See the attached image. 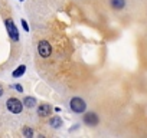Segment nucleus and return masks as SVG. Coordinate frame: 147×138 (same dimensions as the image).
<instances>
[{"instance_id":"7ed1b4c3","label":"nucleus","mask_w":147,"mask_h":138,"mask_svg":"<svg viewBox=\"0 0 147 138\" xmlns=\"http://www.w3.org/2000/svg\"><path fill=\"white\" fill-rule=\"evenodd\" d=\"M5 25H6V30H7L10 39L15 40V42H18V40H19V30H18L16 25L13 23V20H12V19H6V20H5Z\"/></svg>"},{"instance_id":"f8f14e48","label":"nucleus","mask_w":147,"mask_h":138,"mask_svg":"<svg viewBox=\"0 0 147 138\" xmlns=\"http://www.w3.org/2000/svg\"><path fill=\"white\" fill-rule=\"evenodd\" d=\"M22 27L25 29V32H29V25H28V22L25 19H22Z\"/></svg>"},{"instance_id":"423d86ee","label":"nucleus","mask_w":147,"mask_h":138,"mask_svg":"<svg viewBox=\"0 0 147 138\" xmlns=\"http://www.w3.org/2000/svg\"><path fill=\"white\" fill-rule=\"evenodd\" d=\"M36 112H38L39 117H49V115L52 114V107H51L49 104H40V105L38 107Z\"/></svg>"},{"instance_id":"9b49d317","label":"nucleus","mask_w":147,"mask_h":138,"mask_svg":"<svg viewBox=\"0 0 147 138\" xmlns=\"http://www.w3.org/2000/svg\"><path fill=\"white\" fill-rule=\"evenodd\" d=\"M22 134H23L25 137H28V138H32V137H33V129L29 128V127H25V128L22 129Z\"/></svg>"},{"instance_id":"1a4fd4ad","label":"nucleus","mask_w":147,"mask_h":138,"mask_svg":"<svg viewBox=\"0 0 147 138\" xmlns=\"http://www.w3.org/2000/svg\"><path fill=\"white\" fill-rule=\"evenodd\" d=\"M25 72H26V65H20V66H18L15 71L12 72V76L13 78H20V76H23Z\"/></svg>"},{"instance_id":"0eeeda50","label":"nucleus","mask_w":147,"mask_h":138,"mask_svg":"<svg viewBox=\"0 0 147 138\" xmlns=\"http://www.w3.org/2000/svg\"><path fill=\"white\" fill-rule=\"evenodd\" d=\"M22 102H23V105H25L26 108H35L36 104H38L36 98H33V96H25V99H23Z\"/></svg>"},{"instance_id":"4468645a","label":"nucleus","mask_w":147,"mask_h":138,"mask_svg":"<svg viewBox=\"0 0 147 138\" xmlns=\"http://www.w3.org/2000/svg\"><path fill=\"white\" fill-rule=\"evenodd\" d=\"M5 94V91H3V86H2V84H0V96H2Z\"/></svg>"},{"instance_id":"39448f33","label":"nucleus","mask_w":147,"mask_h":138,"mask_svg":"<svg viewBox=\"0 0 147 138\" xmlns=\"http://www.w3.org/2000/svg\"><path fill=\"white\" fill-rule=\"evenodd\" d=\"M84 124L88 127H97L100 124V118L95 112H85L84 114Z\"/></svg>"},{"instance_id":"ddd939ff","label":"nucleus","mask_w":147,"mask_h":138,"mask_svg":"<svg viewBox=\"0 0 147 138\" xmlns=\"http://www.w3.org/2000/svg\"><path fill=\"white\" fill-rule=\"evenodd\" d=\"M13 88L18 91V92H23V86L22 85H19V84H16V85H13Z\"/></svg>"},{"instance_id":"f257e3e1","label":"nucleus","mask_w":147,"mask_h":138,"mask_svg":"<svg viewBox=\"0 0 147 138\" xmlns=\"http://www.w3.org/2000/svg\"><path fill=\"white\" fill-rule=\"evenodd\" d=\"M69 108H71L72 112H75V114H84L85 109H87V104H85V101L82 98L74 96L69 101Z\"/></svg>"},{"instance_id":"9d476101","label":"nucleus","mask_w":147,"mask_h":138,"mask_svg":"<svg viewBox=\"0 0 147 138\" xmlns=\"http://www.w3.org/2000/svg\"><path fill=\"white\" fill-rule=\"evenodd\" d=\"M110 3H111L113 9H115V10H121L125 7V0H111Z\"/></svg>"},{"instance_id":"20e7f679","label":"nucleus","mask_w":147,"mask_h":138,"mask_svg":"<svg viewBox=\"0 0 147 138\" xmlns=\"http://www.w3.org/2000/svg\"><path fill=\"white\" fill-rule=\"evenodd\" d=\"M38 53H39L40 58H49L51 53H52V46H51V43L46 42V40H40V42L38 43Z\"/></svg>"},{"instance_id":"f03ea898","label":"nucleus","mask_w":147,"mask_h":138,"mask_svg":"<svg viewBox=\"0 0 147 138\" xmlns=\"http://www.w3.org/2000/svg\"><path fill=\"white\" fill-rule=\"evenodd\" d=\"M6 107H7V109H9L12 114H20L25 105H23V102H22L20 99H18V98H9V99L6 101Z\"/></svg>"},{"instance_id":"6e6552de","label":"nucleus","mask_w":147,"mask_h":138,"mask_svg":"<svg viewBox=\"0 0 147 138\" xmlns=\"http://www.w3.org/2000/svg\"><path fill=\"white\" fill-rule=\"evenodd\" d=\"M49 125H51L52 128H61V127H62V119H61V117L53 115V117L49 119Z\"/></svg>"},{"instance_id":"2eb2a0df","label":"nucleus","mask_w":147,"mask_h":138,"mask_svg":"<svg viewBox=\"0 0 147 138\" xmlns=\"http://www.w3.org/2000/svg\"><path fill=\"white\" fill-rule=\"evenodd\" d=\"M20 2H23V0H20Z\"/></svg>"}]
</instances>
